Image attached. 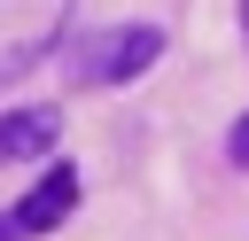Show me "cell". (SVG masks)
Returning <instances> with one entry per match:
<instances>
[{
    "mask_svg": "<svg viewBox=\"0 0 249 241\" xmlns=\"http://www.w3.org/2000/svg\"><path fill=\"white\" fill-rule=\"evenodd\" d=\"M156 54H163V31H156V23H132V31H109V39L86 47V78H93V86H124V78H140Z\"/></svg>",
    "mask_w": 249,
    "mask_h": 241,
    "instance_id": "obj_1",
    "label": "cell"
},
{
    "mask_svg": "<svg viewBox=\"0 0 249 241\" xmlns=\"http://www.w3.org/2000/svg\"><path fill=\"white\" fill-rule=\"evenodd\" d=\"M62 140V109H0V163H23V155H47Z\"/></svg>",
    "mask_w": 249,
    "mask_h": 241,
    "instance_id": "obj_2",
    "label": "cell"
},
{
    "mask_svg": "<svg viewBox=\"0 0 249 241\" xmlns=\"http://www.w3.org/2000/svg\"><path fill=\"white\" fill-rule=\"evenodd\" d=\"M70 210H78V171H70V163H47V179H39V187L16 202L23 233H47V225H62Z\"/></svg>",
    "mask_w": 249,
    "mask_h": 241,
    "instance_id": "obj_3",
    "label": "cell"
},
{
    "mask_svg": "<svg viewBox=\"0 0 249 241\" xmlns=\"http://www.w3.org/2000/svg\"><path fill=\"white\" fill-rule=\"evenodd\" d=\"M226 155H233V163H249V117L233 124V140H226Z\"/></svg>",
    "mask_w": 249,
    "mask_h": 241,
    "instance_id": "obj_4",
    "label": "cell"
},
{
    "mask_svg": "<svg viewBox=\"0 0 249 241\" xmlns=\"http://www.w3.org/2000/svg\"><path fill=\"white\" fill-rule=\"evenodd\" d=\"M0 241H31V233H23V218H16V210H8V218H0Z\"/></svg>",
    "mask_w": 249,
    "mask_h": 241,
    "instance_id": "obj_5",
    "label": "cell"
},
{
    "mask_svg": "<svg viewBox=\"0 0 249 241\" xmlns=\"http://www.w3.org/2000/svg\"><path fill=\"white\" fill-rule=\"evenodd\" d=\"M241 31H249V0H241Z\"/></svg>",
    "mask_w": 249,
    "mask_h": 241,
    "instance_id": "obj_6",
    "label": "cell"
}]
</instances>
